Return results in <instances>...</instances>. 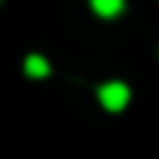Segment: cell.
<instances>
[{"mask_svg": "<svg viewBox=\"0 0 159 159\" xmlns=\"http://www.w3.org/2000/svg\"><path fill=\"white\" fill-rule=\"evenodd\" d=\"M24 71H27L30 77H35V80H41V77H47L50 74V65H47V59H41V56H27V62H24Z\"/></svg>", "mask_w": 159, "mask_h": 159, "instance_id": "cell-3", "label": "cell"}, {"mask_svg": "<svg viewBox=\"0 0 159 159\" xmlns=\"http://www.w3.org/2000/svg\"><path fill=\"white\" fill-rule=\"evenodd\" d=\"M97 97H100V103L109 112H121V109L130 103V89H127L124 83H106V85L97 89Z\"/></svg>", "mask_w": 159, "mask_h": 159, "instance_id": "cell-1", "label": "cell"}, {"mask_svg": "<svg viewBox=\"0 0 159 159\" xmlns=\"http://www.w3.org/2000/svg\"><path fill=\"white\" fill-rule=\"evenodd\" d=\"M89 3L100 18H115L124 12V0H89Z\"/></svg>", "mask_w": 159, "mask_h": 159, "instance_id": "cell-2", "label": "cell"}]
</instances>
